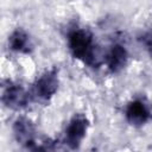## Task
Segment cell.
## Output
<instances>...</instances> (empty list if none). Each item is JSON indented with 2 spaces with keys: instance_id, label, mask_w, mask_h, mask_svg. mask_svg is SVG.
Segmentation results:
<instances>
[{
  "instance_id": "6da1fadb",
  "label": "cell",
  "mask_w": 152,
  "mask_h": 152,
  "mask_svg": "<svg viewBox=\"0 0 152 152\" xmlns=\"http://www.w3.org/2000/svg\"><path fill=\"white\" fill-rule=\"evenodd\" d=\"M68 48L74 58L91 68H97L100 65L97 46L94 42L93 34L88 30H72L68 36Z\"/></svg>"
},
{
  "instance_id": "7a4b0ae2",
  "label": "cell",
  "mask_w": 152,
  "mask_h": 152,
  "mask_svg": "<svg viewBox=\"0 0 152 152\" xmlns=\"http://www.w3.org/2000/svg\"><path fill=\"white\" fill-rule=\"evenodd\" d=\"M58 72L56 69L49 70L40 75L33 83L32 94L36 100L40 102H48L58 89Z\"/></svg>"
},
{
  "instance_id": "3957f363",
  "label": "cell",
  "mask_w": 152,
  "mask_h": 152,
  "mask_svg": "<svg viewBox=\"0 0 152 152\" xmlns=\"http://www.w3.org/2000/svg\"><path fill=\"white\" fill-rule=\"evenodd\" d=\"M89 127V120L83 114H75L65 127L64 144L69 148H77L84 139Z\"/></svg>"
},
{
  "instance_id": "277c9868",
  "label": "cell",
  "mask_w": 152,
  "mask_h": 152,
  "mask_svg": "<svg viewBox=\"0 0 152 152\" xmlns=\"http://www.w3.org/2000/svg\"><path fill=\"white\" fill-rule=\"evenodd\" d=\"M13 135L18 144L33 150L37 140H36V127L33 122L25 118H18L13 124Z\"/></svg>"
},
{
  "instance_id": "5b68a950",
  "label": "cell",
  "mask_w": 152,
  "mask_h": 152,
  "mask_svg": "<svg viewBox=\"0 0 152 152\" xmlns=\"http://www.w3.org/2000/svg\"><path fill=\"white\" fill-rule=\"evenodd\" d=\"M1 101L7 108L19 110L28 104L30 95L20 84L10 83L8 86L5 87L2 91Z\"/></svg>"
},
{
  "instance_id": "8992f818",
  "label": "cell",
  "mask_w": 152,
  "mask_h": 152,
  "mask_svg": "<svg viewBox=\"0 0 152 152\" xmlns=\"http://www.w3.org/2000/svg\"><path fill=\"white\" fill-rule=\"evenodd\" d=\"M126 120L129 125L140 127L147 122V120L151 118L150 114V107L141 100H132L128 102L126 107Z\"/></svg>"
},
{
  "instance_id": "52a82bcc",
  "label": "cell",
  "mask_w": 152,
  "mask_h": 152,
  "mask_svg": "<svg viewBox=\"0 0 152 152\" xmlns=\"http://www.w3.org/2000/svg\"><path fill=\"white\" fill-rule=\"evenodd\" d=\"M128 52L121 44H114L104 57L106 65L112 74L120 72L127 64Z\"/></svg>"
},
{
  "instance_id": "ba28073f",
  "label": "cell",
  "mask_w": 152,
  "mask_h": 152,
  "mask_svg": "<svg viewBox=\"0 0 152 152\" xmlns=\"http://www.w3.org/2000/svg\"><path fill=\"white\" fill-rule=\"evenodd\" d=\"M8 48L19 53H30L33 49L28 33L23 28H15L8 37Z\"/></svg>"
},
{
  "instance_id": "9c48e42d",
  "label": "cell",
  "mask_w": 152,
  "mask_h": 152,
  "mask_svg": "<svg viewBox=\"0 0 152 152\" xmlns=\"http://www.w3.org/2000/svg\"><path fill=\"white\" fill-rule=\"evenodd\" d=\"M139 40L140 43L142 44V46L146 49V51L152 55V30L142 33L140 37H139Z\"/></svg>"
},
{
  "instance_id": "30bf717a",
  "label": "cell",
  "mask_w": 152,
  "mask_h": 152,
  "mask_svg": "<svg viewBox=\"0 0 152 152\" xmlns=\"http://www.w3.org/2000/svg\"><path fill=\"white\" fill-rule=\"evenodd\" d=\"M148 107H150V114H151V116H152V103H151Z\"/></svg>"
}]
</instances>
